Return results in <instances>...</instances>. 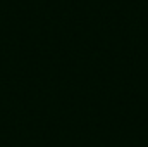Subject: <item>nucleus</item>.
I'll return each mask as SVG.
<instances>
[]
</instances>
